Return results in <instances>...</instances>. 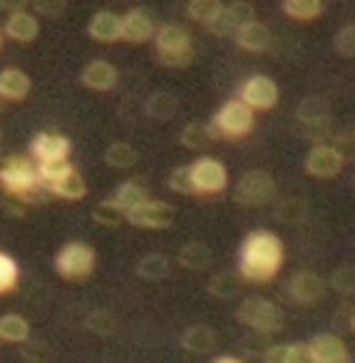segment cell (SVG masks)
Returning a JSON list of instances; mask_svg holds the SVG:
<instances>
[{"instance_id": "obj_1", "label": "cell", "mask_w": 355, "mask_h": 363, "mask_svg": "<svg viewBox=\"0 0 355 363\" xmlns=\"http://www.w3.org/2000/svg\"><path fill=\"white\" fill-rule=\"evenodd\" d=\"M281 264H283V244L276 234L259 229L246 237L239 259L241 277L249 281H269L278 274Z\"/></svg>"}, {"instance_id": "obj_2", "label": "cell", "mask_w": 355, "mask_h": 363, "mask_svg": "<svg viewBox=\"0 0 355 363\" xmlns=\"http://www.w3.org/2000/svg\"><path fill=\"white\" fill-rule=\"evenodd\" d=\"M0 184L6 192L16 194L26 202H47L50 199V189L40 184L38 164L21 155H11L6 164L0 167Z\"/></svg>"}, {"instance_id": "obj_3", "label": "cell", "mask_w": 355, "mask_h": 363, "mask_svg": "<svg viewBox=\"0 0 355 363\" xmlns=\"http://www.w3.org/2000/svg\"><path fill=\"white\" fill-rule=\"evenodd\" d=\"M254 127V110L249 105H244L241 100H231L226 102L224 107L219 110V115L211 120L209 132L211 137H246Z\"/></svg>"}, {"instance_id": "obj_4", "label": "cell", "mask_w": 355, "mask_h": 363, "mask_svg": "<svg viewBox=\"0 0 355 363\" xmlns=\"http://www.w3.org/2000/svg\"><path fill=\"white\" fill-rule=\"evenodd\" d=\"M95 262H97L95 249H92L90 244L72 242L60 249V254H57V259H55V269H57V274L65 279H85L92 274Z\"/></svg>"}, {"instance_id": "obj_5", "label": "cell", "mask_w": 355, "mask_h": 363, "mask_svg": "<svg viewBox=\"0 0 355 363\" xmlns=\"http://www.w3.org/2000/svg\"><path fill=\"white\" fill-rule=\"evenodd\" d=\"M276 194V182L269 172L264 169H251L236 184V202L246 204V207H259L266 204Z\"/></svg>"}, {"instance_id": "obj_6", "label": "cell", "mask_w": 355, "mask_h": 363, "mask_svg": "<svg viewBox=\"0 0 355 363\" xmlns=\"http://www.w3.org/2000/svg\"><path fill=\"white\" fill-rule=\"evenodd\" d=\"M239 321L251 326L254 331L261 333H274L281 328V311L276 303L266 301V298H246L239 308Z\"/></svg>"}, {"instance_id": "obj_7", "label": "cell", "mask_w": 355, "mask_h": 363, "mask_svg": "<svg viewBox=\"0 0 355 363\" xmlns=\"http://www.w3.org/2000/svg\"><path fill=\"white\" fill-rule=\"evenodd\" d=\"M127 222L142 229H167L174 222V207L167 202H152V199H147L145 204L127 212Z\"/></svg>"}, {"instance_id": "obj_8", "label": "cell", "mask_w": 355, "mask_h": 363, "mask_svg": "<svg viewBox=\"0 0 355 363\" xmlns=\"http://www.w3.org/2000/svg\"><path fill=\"white\" fill-rule=\"evenodd\" d=\"M191 179H194V189L201 194H216L226 187V167L221 162L204 157L191 164Z\"/></svg>"}, {"instance_id": "obj_9", "label": "cell", "mask_w": 355, "mask_h": 363, "mask_svg": "<svg viewBox=\"0 0 355 363\" xmlns=\"http://www.w3.org/2000/svg\"><path fill=\"white\" fill-rule=\"evenodd\" d=\"M241 102L249 105L251 110H271L278 102V87L271 77L256 75L241 87Z\"/></svg>"}, {"instance_id": "obj_10", "label": "cell", "mask_w": 355, "mask_h": 363, "mask_svg": "<svg viewBox=\"0 0 355 363\" xmlns=\"http://www.w3.org/2000/svg\"><path fill=\"white\" fill-rule=\"evenodd\" d=\"M340 167H343V155H340V150H335V147H330V145H315L313 150L308 152V157H305V169H308V174L320 177V179L335 177L340 172Z\"/></svg>"}, {"instance_id": "obj_11", "label": "cell", "mask_w": 355, "mask_h": 363, "mask_svg": "<svg viewBox=\"0 0 355 363\" xmlns=\"http://www.w3.org/2000/svg\"><path fill=\"white\" fill-rule=\"evenodd\" d=\"M30 152L35 160H40V164L43 162H62L70 155V140L62 135H55V132H43V135H38L33 140Z\"/></svg>"}, {"instance_id": "obj_12", "label": "cell", "mask_w": 355, "mask_h": 363, "mask_svg": "<svg viewBox=\"0 0 355 363\" xmlns=\"http://www.w3.org/2000/svg\"><path fill=\"white\" fill-rule=\"evenodd\" d=\"M288 291L295 301L310 303V301H315V298L323 296L325 284H323V279L313 272H295L288 281Z\"/></svg>"}, {"instance_id": "obj_13", "label": "cell", "mask_w": 355, "mask_h": 363, "mask_svg": "<svg viewBox=\"0 0 355 363\" xmlns=\"http://www.w3.org/2000/svg\"><path fill=\"white\" fill-rule=\"evenodd\" d=\"M315 363H348V348L333 333H320L310 341Z\"/></svg>"}, {"instance_id": "obj_14", "label": "cell", "mask_w": 355, "mask_h": 363, "mask_svg": "<svg viewBox=\"0 0 355 363\" xmlns=\"http://www.w3.org/2000/svg\"><path fill=\"white\" fill-rule=\"evenodd\" d=\"M82 82H85L90 90H97V92L112 90V87L117 85V67L105 60L90 62V65L85 67V72H82Z\"/></svg>"}, {"instance_id": "obj_15", "label": "cell", "mask_w": 355, "mask_h": 363, "mask_svg": "<svg viewBox=\"0 0 355 363\" xmlns=\"http://www.w3.org/2000/svg\"><path fill=\"white\" fill-rule=\"evenodd\" d=\"M90 35L100 43H115L122 38V18L115 16L110 11H100L95 13V18L90 21Z\"/></svg>"}, {"instance_id": "obj_16", "label": "cell", "mask_w": 355, "mask_h": 363, "mask_svg": "<svg viewBox=\"0 0 355 363\" xmlns=\"http://www.w3.org/2000/svg\"><path fill=\"white\" fill-rule=\"evenodd\" d=\"M30 92V77L18 67L0 72V97L3 100H26Z\"/></svg>"}, {"instance_id": "obj_17", "label": "cell", "mask_w": 355, "mask_h": 363, "mask_svg": "<svg viewBox=\"0 0 355 363\" xmlns=\"http://www.w3.org/2000/svg\"><path fill=\"white\" fill-rule=\"evenodd\" d=\"M236 43H239V48H244V50H249V52H264L266 48L271 45V30L259 21L246 23V26L239 28V33H236Z\"/></svg>"}, {"instance_id": "obj_18", "label": "cell", "mask_w": 355, "mask_h": 363, "mask_svg": "<svg viewBox=\"0 0 355 363\" xmlns=\"http://www.w3.org/2000/svg\"><path fill=\"white\" fill-rule=\"evenodd\" d=\"M154 35V26H152L150 16L142 11H130L122 18V38L130 43H147Z\"/></svg>"}, {"instance_id": "obj_19", "label": "cell", "mask_w": 355, "mask_h": 363, "mask_svg": "<svg viewBox=\"0 0 355 363\" xmlns=\"http://www.w3.org/2000/svg\"><path fill=\"white\" fill-rule=\"evenodd\" d=\"M38 30H40V26H38L35 16H30V13H13L6 23V35L18 43L35 40Z\"/></svg>"}, {"instance_id": "obj_20", "label": "cell", "mask_w": 355, "mask_h": 363, "mask_svg": "<svg viewBox=\"0 0 355 363\" xmlns=\"http://www.w3.org/2000/svg\"><path fill=\"white\" fill-rule=\"evenodd\" d=\"M295 115H298V120L305 122V125H323V122L330 120V105H328V100H323V97L310 95L300 102Z\"/></svg>"}, {"instance_id": "obj_21", "label": "cell", "mask_w": 355, "mask_h": 363, "mask_svg": "<svg viewBox=\"0 0 355 363\" xmlns=\"http://www.w3.org/2000/svg\"><path fill=\"white\" fill-rule=\"evenodd\" d=\"M191 48V38L189 33L181 26H162L157 30V50L159 52H171V50H184Z\"/></svg>"}, {"instance_id": "obj_22", "label": "cell", "mask_w": 355, "mask_h": 363, "mask_svg": "<svg viewBox=\"0 0 355 363\" xmlns=\"http://www.w3.org/2000/svg\"><path fill=\"white\" fill-rule=\"evenodd\" d=\"M181 346L191 353H209L216 346V333L209 326H191L181 336Z\"/></svg>"}, {"instance_id": "obj_23", "label": "cell", "mask_w": 355, "mask_h": 363, "mask_svg": "<svg viewBox=\"0 0 355 363\" xmlns=\"http://www.w3.org/2000/svg\"><path fill=\"white\" fill-rule=\"evenodd\" d=\"M179 264L189 272H204V269L211 267V252L206 244L191 242L186 244L184 249L179 252Z\"/></svg>"}, {"instance_id": "obj_24", "label": "cell", "mask_w": 355, "mask_h": 363, "mask_svg": "<svg viewBox=\"0 0 355 363\" xmlns=\"http://www.w3.org/2000/svg\"><path fill=\"white\" fill-rule=\"evenodd\" d=\"M171 272V264L164 254H147L140 264H137V274L142 279H150V281H159V279H167Z\"/></svg>"}, {"instance_id": "obj_25", "label": "cell", "mask_w": 355, "mask_h": 363, "mask_svg": "<svg viewBox=\"0 0 355 363\" xmlns=\"http://www.w3.org/2000/svg\"><path fill=\"white\" fill-rule=\"evenodd\" d=\"M50 194H55V197H62V199H82L87 194V184H85V179L80 177V172L72 169L70 174L62 177L57 184H52Z\"/></svg>"}, {"instance_id": "obj_26", "label": "cell", "mask_w": 355, "mask_h": 363, "mask_svg": "<svg viewBox=\"0 0 355 363\" xmlns=\"http://www.w3.org/2000/svg\"><path fill=\"white\" fill-rule=\"evenodd\" d=\"M115 199L117 204H120L125 212H132L135 207H140V204H145L147 199V189L142 187V184H137V182H125V184H120L115 192Z\"/></svg>"}, {"instance_id": "obj_27", "label": "cell", "mask_w": 355, "mask_h": 363, "mask_svg": "<svg viewBox=\"0 0 355 363\" xmlns=\"http://www.w3.org/2000/svg\"><path fill=\"white\" fill-rule=\"evenodd\" d=\"M176 97L169 95V92H154V95L147 100V115L154 117V120H171L176 112Z\"/></svg>"}, {"instance_id": "obj_28", "label": "cell", "mask_w": 355, "mask_h": 363, "mask_svg": "<svg viewBox=\"0 0 355 363\" xmlns=\"http://www.w3.org/2000/svg\"><path fill=\"white\" fill-rule=\"evenodd\" d=\"M105 162L115 169H130L137 164V150L127 142H115V145L107 147Z\"/></svg>"}, {"instance_id": "obj_29", "label": "cell", "mask_w": 355, "mask_h": 363, "mask_svg": "<svg viewBox=\"0 0 355 363\" xmlns=\"http://www.w3.org/2000/svg\"><path fill=\"white\" fill-rule=\"evenodd\" d=\"M28 333H30V326H28V321L23 316H18V313L0 316V338L3 341H11V343L26 341Z\"/></svg>"}, {"instance_id": "obj_30", "label": "cell", "mask_w": 355, "mask_h": 363, "mask_svg": "<svg viewBox=\"0 0 355 363\" xmlns=\"http://www.w3.org/2000/svg\"><path fill=\"white\" fill-rule=\"evenodd\" d=\"M221 11H224V3H219V0H191L186 6V13H189L191 21L204 23V26H211Z\"/></svg>"}, {"instance_id": "obj_31", "label": "cell", "mask_w": 355, "mask_h": 363, "mask_svg": "<svg viewBox=\"0 0 355 363\" xmlns=\"http://www.w3.org/2000/svg\"><path fill=\"white\" fill-rule=\"evenodd\" d=\"M283 13L295 21H313L323 13V3H318V0H286Z\"/></svg>"}, {"instance_id": "obj_32", "label": "cell", "mask_w": 355, "mask_h": 363, "mask_svg": "<svg viewBox=\"0 0 355 363\" xmlns=\"http://www.w3.org/2000/svg\"><path fill=\"white\" fill-rule=\"evenodd\" d=\"M72 172V164L67 160L62 162H43V164H38V177H40V184L43 187L50 189L52 184H57V182L62 179V177H67Z\"/></svg>"}, {"instance_id": "obj_33", "label": "cell", "mask_w": 355, "mask_h": 363, "mask_svg": "<svg viewBox=\"0 0 355 363\" xmlns=\"http://www.w3.org/2000/svg\"><path fill=\"white\" fill-rule=\"evenodd\" d=\"M211 142H214V137H211L209 127L199 125V122H191V125H186L184 132H181V145L189 147V150H204Z\"/></svg>"}, {"instance_id": "obj_34", "label": "cell", "mask_w": 355, "mask_h": 363, "mask_svg": "<svg viewBox=\"0 0 355 363\" xmlns=\"http://www.w3.org/2000/svg\"><path fill=\"white\" fill-rule=\"evenodd\" d=\"M92 219H95L97 224H105V227H120L127 219V212L115 199H107V202H102L100 207L92 212Z\"/></svg>"}, {"instance_id": "obj_35", "label": "cell", "mask_w": 355, "mask_h": 363, "mask_svg": "<svg viewBox=\"0 0 355 363\" xmlns=\"http://www.w3.org/2000/svg\"><path fill=\"white\" fill-rule=\"evenodd\" d=\"M209 291L221 298L236 296V291H239V277H236V274H226V272L216 274V277H211V281H209Z\"/></svg>"}, {"instance_id": "obj_36", "label": "cell", "mask_w": 355, "mask_h": 363, "mask_svg": "<svg viewBox=\"0 0 355 363\" xmlns=\"http://www.w3.org/2000/svg\"><path fill=\"white\" fill-rule=\"evenodd\" d=\"M239 21L234 18V13L229 11V6H224V11L219 13V18H216L214 23L209 26V30L214 33L216 38H229L234 35V33H239Z\"/></svg>"}, {"instance_id": "obj_37", "label": "cell", "mask_w": 355, "mask_h": 363, "mask_svg": "<svg viewBox=\"0 0 355 363\" xmlns=\"http://www.w3.org/2000/svg\"><path fill=\"white\" fill-rule=\"evenodd\" d=\"M18 284V264L0 252V294H8Z\"/></svg>"}, {"instance_id": "obj_38", "label": "cell", "mask_w": 355, "mask_h": 363, "mask_svg": "<svg viewBox=\"0 0 355 363\" xmlns=\"http://www.w3.org/2000/svg\"><path fill=\"white\" fill-rule=\"evenodd\" d=\"M169 187L179 194H196L194 179H191V164L189 167H176L169 177Z\"/></svg>"}, {"instance_id": "obj_39", "label": "cell", "mask_w": 355, "mask_h": 363, "mask_svg": "<svg viewBox=\"0 0 355 363\" xmlns=\"http://www.w3.org/2000/svg\"><path fill=\"white\" fill-rule=\"evenodd\" d=\"M333 48L340 57H355V26H345L338 30Z\"/></svg>"}, {"instance_id": "obj_40", "label": "cell", "mask_w": 355, "mask_h": 363, "mask_svg": "<svg viewBox=\"0 0 355 363\" xmlns=\"http://www.w3.org/2000/svg\"><path fill=\"white\" fill-rule=\"evenodd\" d=\"M303 217H305V204L298 202V199H288V202L281 204V209H278L281 222L295 224V222H303Z\"/></svg>"}, {"instance_id": "obj_41", "label": "cell", "mask_w": 355, "mask_h": 363, "mask_svg": "<svg viewBox=\"0 0 355 363\" xmlns=\"http://www.w3.org/2000/svg\"><path fill=\"white\" fill-rule=\"evenodd\" d=\"M333 286L343 294H353L355 291V269L353 267H343L333 274Z\"/></svg>"}, {"instance_id": "obj_42", "label": "cell", "mask_w": 355, "mask_h": 363, "mask_svg": "<svg viewBox=\"0 0 355 363\" xmlns=\"http://www.w3.org/2000/svg\"><path fill=\"white\" fill-rule=\"evenodd\" d=\"M115 316H110L107 311H95L90 318H87V326L97 333H112L115 331Z\"/></svg>"}, {"instance_id": "obj_43", "label": "cell", "mask_w": 355, "mask_h": 363, "mask_svg": "<svg viewBox=\"0 0 355 363\" xmlns=\"http://www.w3.org/2000/svg\"><path fill=\"white\" fill-rule=\"evenodd\" d=\"M194 57L191 48H184V50H171V52H159V60L169 67H186Z\"/></svg>"}, {"instance_id": "obj_44", "label": "cell", "mask_w": 355, "mask_h": 363, "mask_svg": "<svg viewBox=\"0 0 355 363\" xmlns=\"http://www.w3.org/2000/svg\"><path fill=\"white\" fill-rule=\"evenodd\" d=\"M288 363H315L310 343H288Z\"/></svg>"}, {"instance_id": "obj_45", "label": "cell", "mask_w": 355, "mask_h": 363, "mask_svg": "<svg viewBox=\"0 0 355 363\" xmlns=\"http://www.w3.org/2000/svg\"><path fill=\"white\" fill-rule=\"evenodd\" d=\"M229 11L234 13V18L239 21L241 28L246 23H254V3H229Z\"/></svg>"}, {"instance_id": "obj_46", "label": "cell", "mask_w": 355, "mask_h": 363, "mask_svg": "<svg viewBox=\"0 0 355 363\" xmlns=\"http://www.w3.org/2000/svg\"><path fill=\"white\" fill-rule=\"evenodd\" d=\"M264 363H288V346H271L264 353Z\"/></svg>"}, {"instance_id": "obj_47", "label": "cell", "mask_w": 355, "mask_h": 363, "mask_svg": "<svg viewBox=\"0 0 355 363\" xmlns=\"http://www.w3.org/2000/svg\"><path fill=\"white\" fill-rule=\"evenodd\" d=\"M62 3H38V11L45 13V16H60L62 13Z\"/></svg>"}, {"instance_id": "obj_48", "label": "cell", "mask_w": 355, "mask_h": 363, "mask_svg": "<svg viewBox=\"0 0 355 363\" xmlns=\"http://www.w3.org/2000/svg\"><path fill=\"white\" fill-rule=\"evenodd\" d=\"M214 363H241L239 358H234V356H221V358H216Z\"/></svg>"}, {"instance_id": "obj_49", "label": "cell", "mask_w": 355, "mask_h": 363, "mask_svg": "<svg viewBox=\"0 0 355 363\" xmlns=\"http://www.w3.org/2000/svg\"><path fill=\"white\" fill-rule=\"evenodd\" d=\"M350 328L355 331V313H353V318H350Z\"/></svg>"}, {"instance_id": "obj_50", "label": "cell", "mask_w": 355, "mask_h": 363, "mask_svg": "<svg viewBox=\"0 0 355 363\" xmlns=\"http://www.w3.org/2000/svg\"><path fill=\"white\" fill-rule=\"evenodd\" d=\"M0 48H3V35H0Z\"/></svg>"}, {"instance_id": "obj_51", "label": "cell", "mask_w": 355, "mask_h": 363, "mask_svg": "<svg viewBox=\"0 0 355 363\" xmlns=\"http://www.w3.org/2000/svg\"><path fill=\"white\" fill-rule=\"evenodd\" d=\"M0 107H3V97H0Z\"/></svg>"}]
</instances>
